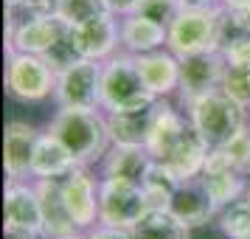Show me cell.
<instances>
[{
    "label": "cell",
    "instance_id": "obj_1",
    "mask_svg": "<svg viewBox=\"0 0 250 239\" xmlns=\"http://www.w3.org/2000/svg\"><path fill=\"white\" fill-rule=\"evenodd\" d=\"M48 132H54L70 149V155L79 166H87L93 160L104 158L107 144L113 141L107 118L99 110H79V107H59Z\"/></svg>",
    "mask_w": 250,
    "mask_h": 239
},
{
    "label": "cell",
    "instance_id": "obj_2",
    "mask_svg": "<svg viewBox=\"0 0 250 239\" xmlns=\"http://www.w3.org/2000/svg\"><path fill=\"white\" fill-rule=\"evenodd\" d=\"M158 96L149 90V85L141 76L135 54L110 57L102 65V107L110 113L118 110H138L155 104Z\"/></svg>",
    "mask_w": 250,
    "mask_h": 239
},
{
    "label": "cell",
    "instance_id": "obj_3",
    "mask_svg": "<svg viewBox=\"0 0 250 239\" xmlns=\"http://www.w3.org/2000/svg\"><path fill=\"white\" fill-rule=\"evenodd\" d=\"M188 113H191V124L211 149L225 147L245 127V104L233 102L225 90H214L197 99L194 104H188Z\"/></svg>",
    "mask_w": 250,
    "mask_h": 239
},
{
    "label": "cell",
    "instance_id": "obj_4",
    "mask_svg": "<svg viewBox=\"0 0 250 239\" xmlns=\"http://www.w3.org/2000/svg\"><path fill=\"white\" fill-rule=\"evenodd\" d=\"M219 31H222V6L183 9L174 17V23L169 25L166 45L177 57L214 51V48H219Z\"/></svg>",
    "mask_w": 250,
    "mask_h": 239
},
{
    "label": "cell",
    "instance_id": "obj_5",
    "mask_svg": "<svg viewBox=\"0 0 250 239\" xmlns=\"http://www.w3.org/2000/svg\"><path fill=\"white\" fill-rule=\"evenodd\" d=\"M57 90V73L51 70L40 54H25V51H9V65H6V93L14 102L34 104Z\"/></svg>",
    "mask_w": 250,
    "mask_h": 239
},
{
    "label": "cell",
    "instance_id": "obj_6",
    "mask_svg": "<svg viewBox=\"0 0 250 239\" xmlns=\"http://www.w3.org/2000/svg\"><path fill=\"white\" fill-rule=\"evenodd\" d=\"M149 211V200L141 183L104 177L99 183V222L113 228H129Z\"/></svg>",
    "mask_w": 250,
    "mask_h": 239
},
{
    "label": "cell",
    "instance_id": "obj_7",
    "mask_svg": "<svg viewBox=\"0 0 250 239\" xmlns=\"http://www.w3.org/2000/svg\"><path fill=\"white\" fill-rule=\"evenodd\" d=\"M228 59L222 54V48L214 51H200V54H188L180 57V99L188 107L197 99H203L208 93L222 90V76H225Z\"/></svg>",
    "mask_w": 250,
    "mask_h": 239
},
{
    "label": "cell",
    "instance_id": "obj_8",
    "mask_svg": "<svg viewBox=\"0 0 250 239\" xmlns=\"http://www.w3.org/2000/svg\"><path fill=\"white\" fill-rule=\"evenodd\" d=\"M59 107H79V110H99L102 107V65L99 59H79L76 65L57 73Z\"/></svg>",
    "mask_w": 250,
    "mask_h": 239
},
{
    "label": "cell",
    "instance_id": "obj_9",
    "mask_svg": "<svg viewBox=\"0 0 250 239\" xmlns=\"http://www.w3.org/2000/svg\"><path fill=\"white\" fill-rule=\"evenodd\" d=\"M200 177H203V183L208 186V192H211V197H214V203L219 205V208L230 205L233 200L242 197V192H248V183H245L248 174L228 158V152L222 147H214L208 152Z\"/></svg>",
    "mask_w": 250,
    "mask_h": 239
},
{
    "label": "cell",
    "instance_id": "obj_10",
    "mask_svg": "<svg viewBox=\"0 0 250 239\" xmlns=\"http://www.w3.org/2000/svg\"><path fill=\"white\" fill-rule=\"evenodd\" d=\"M62 200L79 231H87L99 219V189L84 166H76L62 177Z\"/></svg>",
    "mask_w": 250,
    "mask_h": 239
},
{
    "label": "cell",
    "instance_id": "obj_11",
    "mask_svg": "<svg viewBox=\"0 0 250 239\" xmlns=\"http://www.w3.org/2000/svg\"><path fill=\"white\" fill-rule=\"evenodd\" d=\"M37 194H40V205H42V237L68 239L73 234H82L62 200V177H40Z\"/></svg>",
    "mask_w": 250,
    "mask_h": 239
},
{
    "label": "cell",
    "instance_id": "obj_12",
    "mask_svg": "<svg viewBox=\"0 0 250 239\" xmlns=\"http://www.w3.org/2000/svg\"><path fill=\"white\" fill-rule=\"evenodd\" d=\"M169 211L188 228H200L214 219L219 205L214 203V197L208 192V186L203 183V177H191V180H183L177 186V192H174L169 203Z\"/></svg>",
    "mask_w": 250,
    "mask_h": 239
},
{
    "label": "cell",
    "instance_id": "obj_13",
    "mask_svg": "<svg viewBox=\"0 0 250 239\" xmlns=\"http://www.w3.org/2000/svg\"><path fill=\"white\" fill-rule=\"evenodd\" d=\"M73 37L79 43V51L84 59H110L115 45L121 43V25H115L113 12H102L96 17H87L84 23L73 25Z\"/></svg>",
    "mask_w": 250,
    "mask_h": 239
},
{
    "label": "cell",
    "instance_id": "obj_14",
    "mask_svg": "<svg viewBox=\"0 0 250 239\" xmlns=\"http://www.w3.org/2000/svg\"><path fill=\"white\" fill-rule=\"evenodd\" d=\"M68 20L62 14H40L20 23L14 31H9V48L12 51H25V54H45L57 43L62 31L68 28Z\"/></svg>",
    "mask_w": 250,
    "mask_h": 239
},
{
    "label": "cell",
    "instance_id": "obj_15",
    "mask_svg": "<svg viewBox=\"0 0 250 239\" xmlns=\"http://www.w3.org/2000/svg\"><path fill=\"white\" fill-rule=\"evenodd\" d=\"M158 104L160 102L146 104V107H138V110H118V113L107 115L113 144L146 147L149 135H152V127H155V118H158Z\"/></svg>",
    "mask_w": 250,
    "mask_h": 239
},
{
    "label": "cell",
    "instance_id": "obj_16",
    "mask_svg": "<svg viewBox=\"0 0 250 239\" xmlns=\"http://www.w3.org/2000/svg\"><path fill=\"white\" fill-rule=\"evenodd\" d=\"M37 141H40V132H37L31 124H23V121L6 124V135H3V160H6V172H9L12 180H17V177H23V174L31 172Z\"/></svg>",
    "mask_w": 250,
    "mask_h": 239
},
{
    "label": "cell",
    "instance_id": "obj_17",
    "mask_svg": "<svg viewBox=\"0 0 250 239\" xmlns=\"http://www.w3.org/2000/svg\"><path fill=\"white\" fill-rule=\"evenodd\" d=\"M3 208H6V228L42 234V205H40L37 189L12 183V186L6 189Z\"/></svg>",
    "mask_w": 250,
    "mask_h": 239
},
{
    "label": "cell",
    "instance_id": "obj_18",
    "mask_svg": "<svg viewBox=\"0 0 250 239\" xmlns=\"http://www.w3.org/2000/svg\"><path fill=\"white\" fill-rule=\"evenodd\" d=\"M138 68L141 76L149 85V90L155 96H166L180 85V57L171 51H149V54H138Z\"/></svg>",
    "mask_w": 250,
    "mask_h": 239
},
{
    "label": "cell",
    "instance_id": "obj_19",
    "mask_svg": "<svg viewBox=\"0 0 250 239\" xmlns=\"http://www.w3.org/2000/svg\"><path fill=\"white\" fill-rule=\"evenodd\" d=\"M169 40V28L166 25L149 20L144 14H126L124 23H121V45L126 48V54H149V51H158L163 43Z\"/></svg>",
    "mask_w": 250,
    "mask_h": 239
},
{
    "label": "cell",
    "instance_id": "obj_20",
    "mask_svg": "<svg viewBox=\"0 0 250 239\" xmlns=\"http://www.w3.org/2000/svg\"><path fill=\"white\" fill-rule=\"evenodd\" d=\"M188 124H191V118L186 121L169 104H158V118H155V127H152V135L146 144L149 155L155 160H166L171 155V149L180 144V138L186 135Z\"/></svg>",
    "mask_w": 250,
    "mask_h": 239
},
{
    "label": "cell",
    "instance_id": "obj_21",
    "mask_svg": "<svg viewBox=\"0 0 250 239\" xmlns=\"http://www.w3.org/2000/svg\"><path fill=\"white\" fill-rule=\"evenodd\" d=\"M79 163L73 160L70 149L54 132L40 135L37 149H34V160H31V174H37V177H65Z\"/></svg>",
    "mask_w": 250,
    "mask_h": 239
},
{
    "label": "cell",
    "instance_id": "obj_22",
    "mask_svg": "<svg viewBox=\"0 0 250 239\" xmlns=\"http://www.w3.org/2000/svg\"><path fill=\"white\" fill-rule=\"evenodd\" d=\"M152 155L146 147H124L115 144L107 155H104V177H118V180L141 183L146 174Z\"/></svg>",
    "mask_w": 250,
    "mask_h": 239
},
{
    "label": "cell",
    "instance_id": "obj_23",
    "mask_svg": "<svg viewBox=\"0 0 250 239\" xmlns=\"http://www.w3.org/2000/svg\"><path fill=\"white\" fill-rule=\"evenodd\" d=\"M132 239H191V228L180 222L169 208H149L129 228Z\"/></svg>",
    "mask_w": 250,
    "mask_h": 239
},
{
    "label": "cell",
    "instance_id": "obj_24",
    "mask_svg": "<svg viewBox=\"0 0 250 239\" xmlns=\"http://www.w3.org/2000/svg\"><path fill=\"white\" fill-rule=\"evenodd\" d=\"M180 183L183 180L169 169V166H163L160 160L152 158L146 174H144V180H141L144 194H146V200H149V208H169L171 197H174V192H177Z\"/></svg>",
    "mask_w": 250,
    "mask_h": 239
},
{
    "label": "cell",
    "instance_id": "obj_25",
    "mask_svg": "<svg viewBox=\"0 0 250 239\" xmlns=\"http://www.w3.org/2000/svg\"><path fill=\"white\" fill-rule=\"evenodd\" d=\"M42 59L51 65L54 73H62L65 68H70V65H76L79 59H84L82 51H79V43H76V37H73V25H68V28L62 31V37L42 54Z\"/></svg>",
    "mask_w": 250,
    "mask_h": 239
},
{
    "label": "cell",
    "instance_id": "obj_26",
    "mask_svg": "<svg viewBox=\"0 0 250 239\" xmlns=\"http://www.w3.org/2000/svg\"><path fill=\"white\" fill-rule=\"evenodd\" d=\"M219 228L230 239H248L250 237V200H233L230 205L219 208Z\"/></svg>",
    "mask_w": 250,
    "mask_h": 239
},
{
    "label": "cell",
    "instance_id": "obj_27",
    "mask_svg": "<svg viewBox=\"0 0 250 239\" xmlns=\"http://www.w3.org/2000/svg\"><path fill=\"white\" fill-rule=\"evenodd\" d=\"M222 90L233 99V102L250 104V65H225V76H222Z\"/></svg>",
    "mask_w": 250,
    "mask_h": 239
},
{
    "label": "cell",
    "instance_id": "obj_28",
    "mask_svg": "<svg viewBox=\"0 0 250 239\" xmlns=\"http://www.w3.org/2000/svg\"><path fill=\"white\" fill-rule=\"evenodd\" d=\"M102 12H110L104 0H59V14L70 25L84 23L87 17H96V14H102Z\"/></svg>",
    "mask_w": 250,
    "mask_h": 239
},
{
    "label": "cell",
    "instance_id": "obj_29",
    "mask_svg": "<svg viewBox=\"0 0 250 239\" xmlns=\"http://www.w3.org/2000/svg\"><path fill=\"white\" fill-rule=\"evenodd\" d=\"M180 12H183L180 0H141V6H138V14H144L149 20L166 25V28L174 23V17Z\"/></svg>",
    "mask_w": 250,
    "mask_h": 239
},
{
    "label": "cell",
    "instance_id": "obj_30",
    "mask_svg": "<svg viewBox=\"0 0 250 239\" xmlns=\"http://www.w3.org/2000/svg\"><path fill=\"white\" fill-rule=\"evenodd\" d=\"M222 149H225L228 158L233 160L245 174H250V130L248 127H242V130H239L236 135L230 138Z\"/></svg>",
    "mask_w": 250,
    "mask_h": 239
},
{
    "label": "cell",
    "instance_id": "obj_31",
    "mask_svg": "<svg viewBox=\"0 0 250 239\" xmlns=\"http://www.w3.org/2000/svg\"><path fill=\"white\" fill-rule=\"evenodd\" d=\"M87 239H132V234L126 228H113V225H102V228H93Z\"/></svg>",
    "mask_w": 250,
    "mask_h": 239
},
{
    "label": "cell",
    "instance_id": "obj_32",
    "mask_svg": "<svg viewBox=\"0 0 250 239\" xmlns=\"http://www.w3.org/2000/svg\"><path fill=\"white\" fill-rule=\"evenodd\" d=\"M104 3H107V9L113 14H132L141 6V0H104Z\"/></svg>",
    "mask_w": 250,
    "mask_h": 239
},
{
    "label": "cell",
    "instance_id": "obj_33",
    "mask_svg": "<svg viewBox=\"0 0 250 239\" xmlns=\"http://www.w3.org/2000/svg\"><path fill=\"white\" fill-rule=\"evenodd\" d=\"M42 234H34V231H14V228H6V239H40Z\"/></svg>",
    "mask_w": 250,
    "mask_h": 239
},
{
    "label": "cell",
    "instance_id": "obj_34",
    "mask_svg": "<svg viewBox=\"0 0 250 239\" xmlns=\"http://www.w3.org/2000/svg\"><path fill=\"white\" fill-rule=\"evenodd\" d=\"M183 9H208V6H214V0H180Z\"/></svg>",
    "mask_w": 250,
    "mask_h": 239
},
{
    "label": "cell",
    "instance_id": "obj_35",
    "mask_svg": "<svg viewBox=\"0 0 250 239\" xmlns=\"http://www.w3.org/2000/svg\"><path fill=\"white\" fill-rule=\"evenodd\" d=\"M225 6H250V0H222Z\"/></svg>",
    "mask_w": 250,
    "mask_h": 239
},
{
    "label": "cell",
    "instance_id": "obj_36",
    "mask_svg": "<svg viewBox=\"0 0 250 239\" xmlns=\"http://www.w3.org/2000/svg\"><path fill=\"white\" fill-rule=\"evenodd\" d=\"M25 0H6V9H17V6H23Z\"/></svg>",
    "mask_w": 250,
    "mask_h": 239
},
{
    "label": "cell",
    "instance_id": "obj_37",
    "mask_svg": "<svg viewBox=\"0 0 250 239\" xmlns=\"http://www.w3.org/2000/svg\"><path fill=\"white\" fill-rule=\"evenodd\" d=\"M68 239H87V237H82V234H73V237H68Z\"/></svg>",
    "mask_w": 250,
    "mask_h": 239
},
{
    "label": "cell",
    "instance_id": "obj_38",
    "mask_svg": "<svg viewBox=\"0 0 250 239\" xmlns=\"http://www.w3.org/2000/svg\"><path fill=\"white\" fill-rule=\"evenodd\" d=\"M245 197H248V200H250V183H248V192H245Z\"/></svg>",
    "mask_w": 250,
    "mask_h": 239
},
{
    "label": "cell",
    "instance_id": "obj_39",
    "mask_svg": "<svg viewBox=\"0 0 250 239\" xmlns=\"http://www.w3.org/2000/svg\"><path fill=\"white\" fill-rule=\"evenodd\" d=\"M248 239H250V237H248Z\"/></svg>",
    "mask_w": 250,
    "mask_h": 239
}]
</instances>
